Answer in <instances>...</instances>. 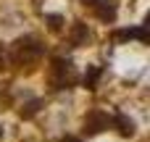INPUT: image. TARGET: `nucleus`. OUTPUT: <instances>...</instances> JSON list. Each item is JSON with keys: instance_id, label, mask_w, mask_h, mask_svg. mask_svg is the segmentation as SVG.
Returning <instances> with one entry per match:
<instances>
[{"instance_id": "nucleus-11", "label": "nucleus", "mask_w": 150, "mask_h": 142, "mask_svg": "<svg viewBox=\"0 0 150 142\" xmlns=\"http://www.w3.org/2000/svg\"><path fill=\"white\" fill-rule=\"evenodd\" d=\"M5 69V47H3V42H0V71Z\"/></svg>"}, {"instance_id": "nucleus-3", "label": "nucleus", "mask_w": 150, "mask_h": 142, "mask_svg": "<svg viewBox=\"0 0 150 142\" xmlns=\"http://www.w3.org/2000/svg\"><path fill=\"white\" fill-rule=\"evenodd\" d=\"M108 129V113L103 111H90L84 116V134H100Z\"/></svg>"}, {"instance_id": "nucleus-6", "label": "nucleus", "mask_w": 150, "mask_h": 142, "mask_svg": "<svg viewBox=\"0 0 150 142\" xmlns=\"http://www.w3.org/2000/svg\"><path fill=\"white\" fill-rule=\"evenodd\" d=\"M140 40V42H148V29L145 26H137V29H121V32H116V40L119 42H127V40Z\"/></svg>"}, {"instance_id": "nucleus-9", "label": "nucleus", "mask_w": 150, "mask_h": 142, "mask_svg": "<svg viewBox=\"0 0 150 142\" xmlns=\"http://www.w3.org/2000/svg\"><path fill=\"white\" fill-rule=\"evenodd\" d=\"M40 105H42L40 100H29V103H26V105L21 108V119H32V116H34V113L40 111Z\"/></svg>"}, {"instance_id": "nucleus-8", "label": "nucleus", "mask_w": 150, "mask_h": 142, "mask_svg": "<svg viewBox=\"0 0 150 142\" xmlns=\"http://www.w3.org/2000/svg\"><path fill=\"white\" fill-rule=\"evenodd\" d=\"M87 37H90V32H87V24H76V26H74V34H71V42H74V45H82Z\"/></svg>"}, {"instance_id": "nucleus-12", "label": "nucleus", "mask_w": 150, "mask_h": 142, "mask_svg": "<svg viewBox=\"0 0 150 142\" xmlns=\"http://www.w3.org/2000/svg\"><path fill=\"white\" fill-rule=\"evenodd\" d=\"M63 142H82V140H79V137H71V134H69V137H63Z\"/></svg>"}, {"instance_id": "nucleus-5", "label": "nucleus", "mask_w": 150, "mask_h": 142, "mask_svg": "<svg viewBox=\"0 0 150 142\" xmlns=\"http://www.w3.org/2000/svg\"><path fill=\"white\" fill-rule=\"evenodd\" d=\"M113 124H116V129H119V134H121V137H132V134H134V129H137L134 119H129L127 113H116Z\"/></svg>"}, {"instance_id": "nucleus-7", "label": "nucleus", "mask_w": 150, "mask_h": 142, "mask_svg": "<svg viewBox=\"0 0 150 142\" xmlns=\"http://www.w3.org/2000/svg\"><path fill=\"white\" fill-rule=\"evenodd\" d=\"M100 76H103V69L100 66H87V71H84V87L87 90H95L98 82H100Z\"/></svg>"}, {"instance_id": "nucleus-1", "label": "nucleus", "mask_w": 150, "mask_h": 142, "mask_svg": "<svg viewBox=\"0 0 150 142\" xmlns=\"http://www.w3.org/2000/svg\"><path fill=\"white\" fill-rule=\"evenodd\" d=\"M42 53H45V45H42L37 37H21V40H16V45H13V63H18V66L34 63V61L42 58Z\"/></svg>"}, {"instance_id": "nucleus-2", "label": "nucleus", "mask_w": 150, "mask_h": 142, "mask_svg": "<svg viewBox=\"0 0 150 142\" xmlns=\"http://www.w3.org/2000/svg\"><path fill=\"white\" fill-rule=\"evenodd\" d=\"M53 74H55V79H53L55 87L63 90V87H69L74 82V63L66 61V58H55L53 61Z\"/></svg>"}, {"instance_id": "nucleus-10", "label": "nucleus", "mask_w": 150, "mask_h": 142, "mask_svg": "<svg viewBox=\"0 0 150 142\" xmlns=\"http://www.w3.org/2000/svg\"><path fill=\"white\" fill-rule=\"evenodd\" d=\"M47 24H50V29H53V32H58V29H61V24H63V18H61V16H47Z\"/></svg>"}, {"instance_id": "nucleus-4", "label": "nucleus", "mask_w": 150, "mask_h": 142, "mask_svg": "<svg viewBox=\"0 0 150 142\" xmlns=\"http://www.w3.org/2000/svg\"><path fill=\"white\" fill-rule=\"evenodd\" d=\"M95 8H98V18L100 21H105V24H113L116 21V5L111 0H98Z\"/></svg>"}, {"instance_id": "nucleus-14", "label": "nucleus", "mask_w": 150, "mask_h": 142, "mask_svg": "<svg viewBox=\"0 0 150 142\" xmlns=\"http://www.w3.org/2000/svg\"><path fill=\"white\" fill-rule=\"evenodd\" d=\"M3 134H5V129H3V126H0V140H3Z\"/></svg>"}, {"instance_id": "nucleus-13", "label": "nucleus", "mask_w": 150, "mask_h": 142, "mask_svg": "<svg viewBox=\"0 0 150 142\" xmlns=\"http://www.w3.org/2000/svg\"><path fill=\"white\" fill-rule=\"evenodd\" d=\"M82 3H84V5H95L98 0H82Z\"/></svg>"}]
</instances>
